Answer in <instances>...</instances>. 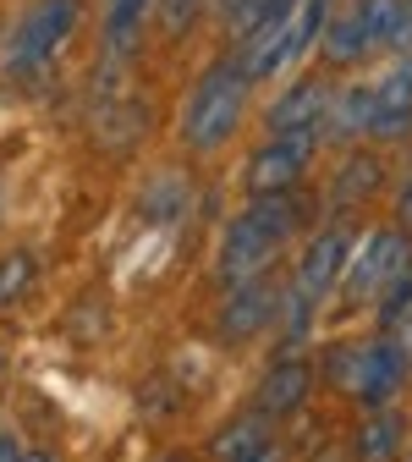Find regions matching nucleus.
<instances>
[{
	"mask_svg": "<svg viewBox=\"0 0 412 462\" xmlns=\"http://www.w3.org/2000/svg\"><path fill=\"white\" fill-rule=\"evenodd\" d=\"M154 6H160V0H110V12H105V50H110V61H127V55L138 50L143 17Z\"/></svg>",
	"mask_w": 412,
	"mask_h": 462,
	"instance_id": "obj_19",
	"label": "nucleus"
},
{
	"mask_svg": "<svg viewBox=\"0 0 412 462\" xmlns=\"http://www.w3.org/2000/svg\"><path fill=\"white\" fill-rule=\"evenodd\" d=\"M358 6H363L374 50L412 55V6H407V0H358Z\"/></svg>",
	"mask_w": 412,
	"mask_h": 462,
	"instance_id": "obj_17",
	"label": "nucleus"
},
{
	"mask_svg": "<svg viewBox=\"0 0 412 462\" xmlns=\"http://www.w3.org/2000/svg\"><path fill=\"white\" fill-rule=\"evenodd\" d=\"M17 462H61V457H50V451H23Z\"/></svg>",
	"mask_w": 412,
	"mask_h": 462,
	"instance_id": "obj_29",
	"label": "nucleus"
},
{
	"mask_svg": "<svg viewBox=\"0 0 412 462\" xmlns=\"http://www.w3.org/2000/svg\"><path fill=\"white\" fill-rule=\"evenodd\" d=\"M160 462H188V457H160Z\"/></svg>",
	"mask_w": 412,
	"mask_h": 462,
	"instance_id": "obj_30",
	"label": "nucleus"
},
{
	"mask_svg": "<svg viewBox=\"0 0 412 462\" xmlns=\"http://www.w3.org/2000/svg\"><path fill=\"white\" fill-rule=\"evenodd\" d=\"M396 226H401L407 237H412V177L401 182V199H396Z\"/></svg>",
	"mask_w": 412,
	"mask_h": 462,
	"instance_id": "obj_25",
	"label": "nucleus"
},
{
	"mask_svg": "<svg viewBox=\"0 0 412 462\" xmlns=\"http://www.w3.org/2000/svg\"><path fill=\"white\" fill-rule=\"evenodd\" d=\"M270 440H280V430H275V419H264V413H243V419H231L225 430H215L209 435V462H243V457H253L259 446H270Z\"/></svg>",
	"mask_w": 412,
	"mask_h": 462,
	"instance_id": "obj_16",
	"label": "nucleus"
},
{
	"mask_svg": "<svg viewBox=\"0 0 412 462\" xmlns=\"http://www.w3.org/2000/svg\"><path fill=\"white\" fill-rule=\"evenodd\" d=\"M407 374H412V364H407L401 346L390 336H369L363 341V364H358V385H352V402H358L363 413H385L390 402L401 396Z\"/></svg>",
	"mask_w": 412,
	"mask_h": 462,
	"instance_id": "obj_8",
	"label": "nucleus"
},
{
	"mask_svg": "<svg viewBox=\"0 0 412 462\" xmlns=\"http://www.w3.org/2000/svg\"><path fill=\"white\" fill-rule=\"evenodd\" d=\"M346 264H352V231L346 226L314 231V237L303 243V254H298V270H291V292L308 298L314 309H325V298L341 292Z\"/></svg>",
	"mask_w": 412,
	"mask_h": 462,
	"instance_id": "obj_6",
	"label": "nucleus"
},
{
	"mask_svg": "<svg viewBox=\"0 0 412 462\" xmlns=\"http://www.w3.org/2000/svg\"><path fill=\"white\" fill-rule=\"evenodd\" d=\"M215 6V17H220V28L231 33V39H248V33H259L264 23H275V17H286L298 0H209Z\"/></svg>",
	"mask_w": 412,
	"mask_h": 462,
	"instance_id": "obj_18",
	"label": "nucleus"
},
{
	"mask_svg": "<svg viewBox=\"0 0 412 462\" xmlns=\"http://www.w3.org/2000/svg\"><path fill=\"white\" fill-rule=\"evenodd\" d=\"M380 188H385V165H380V154H369V149H346V160L335 165V177H330L325 199H330V209H358V204H369Z\"/></svg>",
	"mask_w": 412,
	"mask_h": 462,
	"instance_id": "obj_13",
	"label": "nucleus"
},
{
	"mask_svg": "<svg viewBox=\"0 0 412 462\" xmlns=\"http://www.w3.org/2000/svg\"><path fill=\"white\" fill-rule=\"evenodd\" d=\"M401 462H412V446H407V457H401Z\"/></svg>",
	"mask_w": 412,
	"mask_h": 462,
	"instance_id": "obj_31",
	"label": "nucleus"
},
{
	"mask_svg": "<svg viewBox=\"0 0 412 462\" xmlns=\"http://www.w3.org/2000/svg\"><path fill=\"white\" fill-rule=\"evenodd\" d=\"M390 341H396V346H401V353H407V364H412V309H407V314H401V325H396V330H390Z\"/></svg>",
	"mask_w": 412,
	"mask_h": 462,
	"instance_id": "obj_26",
	"label": "nucleus"
},
{
	"mask_svg": "<svg viewBox=\"0 0 412 462\" xmlns=\"http://www.w3.org/2000/svg\"><path fill=\"white\" fill-rule=\"evenodd\" d=\"M374 133V83H352V88H335L330 99V116H325V138L330 143H358Z\"/></svg>",
	"mask_w": 412,
	"mask_h": 462,
	"instance_id": "obj_15",
	"label": "nucleus"
},
{
	"mask_svg": "<svg viewBox=\"0 0 412 462\" xmlns=\"http://www.w3.org/2000/svg\"><path fill=\"white\" fill-rule=\"evenodd\" d=\"M248 94H253V83L243 78V67L231 61V55H225V61H209L193 78L188 105H182V143L193 154L225 149L231 138H237L243 116H248Z\"/></svg>",
	"mask_w": 412,
	"mask_h": 462,
	"instance_id": "obj_2",
	"label": "nucleus"
},
{
	"mask_svg": "<svg viewBox=\"0 0 412 462\" xmlns=\"http://www.w3.org/2000/svg\"><path fill=\"white\" fill-rule=\"evenodd\" d=\"M188 193H193L188 177H176V171H160V177L143 188V199H138V215H143L149 226H176V220L188 215Z\"/></svg>",
	"mask_w": 412,
	"mask_h": 462,
	"instance_id": "obj_20",
	"label": "nucleus"
},
{
	"mask_svg": "<svg viewBox=\"0 0 412 462\" xmlns=\"http://www.w3.org/2000/svg\"><path fill=\"white\" fill-rule=\"evenodd\" d=\"M412 264V237L401 226H380L358 243L346 264V281H341V303H380V292Z\"/></svg>",
	"mask_w": 412,
	"mask_h": 462,
	"instance_id": "obj_5",
	"label": "nucleus"
},
{
	"mask_svg": "<svg viewBox=\"0 0 412 462\" xmlns=\"http://www.w3.org/2000/svg\"><path fill=\"white\" fill-rule=\"evenodd\" d=\"M407 435H412V424H407L401 408L363 413V424L352 430V446H346V451H352V462H401Z\"/></svg>",
	"mask_w": 412,
	"mask_h": 462,
	"instance_id": "obj_12",
	"label": "nucleus"
},
{
	"mask_svg": "<svg viewBox=\"0 0 412 462\" xmlns=\"http://www.w3.org/2000/svg\"><path fill=\"white\" fill-rule=\"evenodd\" d=\"M83 17V0H33V6L17 17L12 39H6V55H0V72L28 83L39 78L50 61H55V50L67 44V33L78 28Z\"/></svg>",
	"mask_w": 412,
	"mask_h": 462,
	"instance_id": "obj_3",
	"label": "nucleus"
},
{
	"mask_svg": "<svg viewBox=\"0 0 412 462\" xmlns=\"http://www.w3.org/2000/svg\"><path fill=\"white\" fill-rule=\"evenodd\" d=\"M358 364H363V341H346V346H330V353H325L319 374L335 380V385L352 396V385H358Z\"/></svg>",
	"mask_w": 412,
	"mask_h": 462,
	"instance_id": "obj_23",
	"label": "nucleus"
},
{
	"mask_svg": "<svg viewBox=\"0 0 412 462\" xmlns=\"http://www.w3.org/2000/svg\"><path fill=\"white\" fill-rule=\"evenodd\" d=\"M325 143V127H308V133H270L248 165H243V188L248 199H270V193H298L303 177L314 171V154Z\"/></svg>",
	"mask_w": 412,
	"mask_h": 462,
	"instance_id": "obj_4",
	"label": "nucleus"
},
{
	"mask_svg": "<svg viewBox=\"0 0 412 462\" xmlns=\"http://www.w3.org/2000/svg\"><path fill=\"white\" fill-rule=\"evenodd\" d=\"M243 462H286V440H270V446H259V451L243 457Z\"/></svg>",
	"mask_w": 412,
	"mask_h": 462,
	"instance_id": "obj_27",
	"label": "nucleus"
},
{
	"mask_svg": "<svg viewBox=\"0 0 412 462\" xmlns=\"http://www.w3.org/2000/svg\"><path fill=\"white\" fill-rule=\"evenodd\" d=\"M330 99H335L330 78L303 72V78L286 83V94H275V105H270V116H264V127H270V133H308V127H325Z\"/></svg>",
	"mask_w": 412,
	"mask_h": 462,
	"instance_id": "obj_10",
	"label": "nucleus"
},
{
	"mask_svg": "<svg viewBox=\"0 0 412 462\" xmlns=\"http://www.w3.org/2000/svg\"><path fill=\"white\" fill-rule=\"evenodd\" d=\"M17 457H23V446L12 435H0V462H17Z\"/></svg>",
	"mask_w": 412,
	"mask_h": 462,
	"instance_id": "obj_28",
	"label": "nucleus"
},
{
	"mask_svg": "<svg viewBox=\"0 0 412 462\" xmlns=\"http://www.w3.org/2000/svg\"><path fill=\"white\" fill-rule=\"evenodd\" d=\"M374 143H407L412 138V55H396L385 78L374 83Z\"/></svg>",
	"mask_w": 412,
	"mask_h": 462,
	"instance_id": "obj_11",
	"label": "nucleus"
},
{
	"mask_svg": "<svg viewBox=\"0 0 412 462\" xmlns=\"http://www.w3.org/2000/svg\"><path fill=\"white\" fill-rule=\"evenodd\" d=\"M39 281V259L28 248H12V254H0V309H12L28 286Z\"/></svg>",
	"mask_w": 412,
	"mask_h": 462,
	"instance_id": "obj_21",
	"label": "nucleus"
},
{
	"mask_svg": "<svg viewBox=\"0 0 412 462\" xmlns=\"http://www.w3.org/2000/svg\"><path fill=\"white\" fill-rule=\"evenodd\" d=\"M198 6H204V0H160V33L165 39H176V33H188L193 28V17H198Z\"/></svg>",
	"mask_w": 412,
	"mask_h": 462,
	"instance_id": "obj_24",
	"label": "nucleus"
},
{
	"mask_svg": "<svg viewBox=\"0 0 412 462\" xmlns=\"http://www.w3.org/2000/svg\"><path fill=\"white\" fill-rule=\"evenodd\" d=\"M314 215V204L303 193H270V199H248L243 215H231L225 237H220V259H215V281L225 292H237L248 281L275 275L280 248L303 231V220Z\"/></svg>",
	"mask_w": 412,
	"mask_h": 462,
	"instance_id": "obj_1",
	"label": "nucleus"
},
{
	"mask_svg": "<svg viewBox=\"0 0 412 462\" xmlns=\"http://www.w3.org/2000/svg\"><path fill=\"white\" fill-rule=\"evenodd\" d=\"M314 380H319V369L303 358V353H286V358H275L270 369H264V380L253 385V413H264V419H298L303 408H308V396H314Z\"/></svg>",
	"mask_w": 412,
	"mask_h": 462,
	"instance_id": "obj_9",
	"label": "nucleus"
},
{
	"mask_svg": "<svg viewBox=\"0 0 412 462\" xmlns=\"http://www.w3.org/2000/svg\"><path fill=\"white\" fill-rule=\"evenodd\" d=\"M319 50H325V67H358L363 55H374V39H369V23H363L358 0H341L330 12V28H325Z\"/></svg>",
	"mask_w": 412,
	"mask_h": 462,
	"instance_id": "obj_14",
	"label": "nucleus"
},
{
	"mask_svg": "<svg viewBox=\"0 0 412 462\" xmlns=\"http://www.w3.org/2000/svg\"><path fill=\"white\" fill-rule=\"evenodd\" d=\"M412 309V264L385 286V292H380V303H374V319H380V336H390L396 325H401V314Z\"/></svg>",
	"mask_w": 412,
	"mask_h": 462,
	"instance_id": "obj_22",
	"label": "nucleus"
},
{
	"mask_svg": "<svg viewBox=\"0 0 412 462\" xmlns=\"http://www.w3.org/2000/svg\"><path fill=\"white\" fill-rule=\"evenodd\" d=\"M280 298H286V292H280V281H275V275L248 281V286H237V292H225L220 309H215V336H220L225 346L253 341L264 325L280 319Z\"/></svg>",
	"mask_w": 412,
	"mask_h": 462,
	"instance_id": "obj_7",
	"label": "nucleus"
}]
</instances>
